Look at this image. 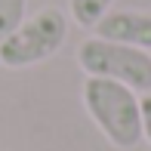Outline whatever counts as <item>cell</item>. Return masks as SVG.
<instances>
[{"label": "cell", "mask_w": 151, "mask_h": 151, "mask_svg": "<svg viewBox=\"0 0 151 151\" xmlns=\"http://www.w3.org/2000/svg\"><path fill=\"white\" fill-rule=\"evenodd\" d=\"M80 99H83L90 120L114 148L133 151L142 142V111H139V93L136 90L117 83V80L86 77Z\"/></svg>", "instance_id": "obj_1"}, {"label": "cell", "mask_w": 151, "mask_h": 151, "mask_svg": "<svg viewBox=\"0 0 151 151\" xmlns=\"http://www.w3.org/2000/svg\"><path fill=\"white\" fill-rule=\"evenodd\" d=\"M68 37V16L56 6L25 16L9 37L0 40V65L3 68H31L52 59Z\"/></svg>", "instance_id": "obj_2"}, {"label": "cell", "mask_w": 151, "mask_h": 151, "mask_svg": "<svg viewBox=\"0 0 151 151\" xmlns=\"http://www.w3.org/2000/svg\"><path fill=\"white\" fill-rule=\"evenodd\" d=\"M77 65L86 77L117 80L136 93H151V52L102 37H86L77 46Z\"/></svg>", "instance_id": "obj_3"}, {"label": "cell", "mask_w": 151, "mask_h": 151, "mask_svg": "<svg viewBox=\"0 0 151 151\" xmlns=\"http://www.w3.org/2000/svg\"><path fill=\"white\" fill-rule=\"evenodd\" d=\"M96 37L114 40V43H127L136 50L151 52V12L142 9H111L108 16L99 19L96 25Z\"/></svg>", "instance_id": "obj_4"}, {"label": "cell", "mask_w": 151, "mask_h": 151, "mask_svg": "<svg viewBox=\"0 0 151 151\" xmlns=\"http://www.w3.org/2000/svg\"><path fill=\"white\" fill-rule=\"evenodd\" d=\"M114 3L117 0H68V9H71V19L80 28H96L99 19L111 12Z\"/></svg>", "instance_id": "obj_5"}, {"label": "cell", "mask_w": 151, "mask_h": 151, "mask_svg": "<svg viewBox=\"0 0 151 151\" xmlns=\"http://www.w3.org/2000/svg\"><path fill=\"white\" fill-rule=\"evenodd\" d=\"M25 9H28V0H0V40L9 37L25 22Z\"/></svg>", "instance_id": "obj_6"}, {"label": "cell", "mask_w": 151, "mask_h": 151, "mask_svg": "<svg viewBox=\"0 0 151 151\" xmlns=\"http://www.w3.org/2000/svg\"><path fill=\"white\" fill-rule=\"evenodd\" d=\"M139 111H142V139L151 145V93L139 96Z\"/></svg>", "instance_id": "obj_7"}]
</instances>
